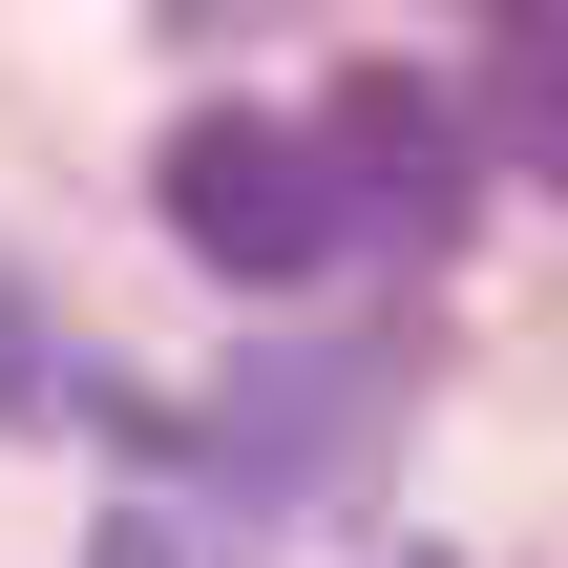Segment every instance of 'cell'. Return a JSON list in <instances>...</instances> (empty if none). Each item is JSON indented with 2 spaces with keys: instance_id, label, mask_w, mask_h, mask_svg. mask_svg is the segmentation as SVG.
I'll return each instance as SVG.
<instances>
[{
  "instance_id": "6da1fadb",
  "label": "cell",
  "mask_w": 568,
  "mask_h": 568,
  "mask_svg": "<svg viewBox=\"0 0 568 568\" xmlns=\"http://www.w3.org/2000/svg\"><path fill=\"white\" fill-rule=\"evenodd\" d=\"M148 190H169V232H190L211 274H253V295L337 253V169H316V126H274V105H190Z\"/></svg>"
},
{
  "instance_id": "277c9868",
  "label": "cell",
  "mask_w": 568,
  "mask_h": 568,
  "mask_svg": "<svg viewBox=\"0 0 568 568\" xmlns=\"http://www.w3.org/2000/svg\"><path fill=\"white\" fill-rule=\"evenodd\" d=\"M506 21H527V84H506V105H527V148L568 169V21H548V0H506Z\"/></svg>"
},
{
  "instance_id": "5b68a950",
  "label": "cell",
  "mask_w": 568,
  "mask_h": 568,
  "mask_svg": "<svg viewBox=\"0 0 568 568\" xmlns=\"http://www.w3.org/2000/svg\"><path fill=\"white\" fill-rule=\"evenodd\" d=\"M105 568H169V548H148V527H105Z\"/></svg>"
},
{
  "instance_id": "7a4b0ae2",
  "label": "cell",
  "mask_w": 568,
  "mask_h": 568,
  "mask_svg": "<svg viewBox=\"0 0 568 568\" xmlns=\"http://www.w3.org/2000/svg\"><path fill=\"white\" fill-rule=\"evenodd\" d=\"M316 169H337V232H400V253H464V211H485L464 105H443V84H400V63H358V84L316 105Z\"/></svg>"
},
{
  "instance_id": "3957f363",
  "label": "cell",
  "mask_w": 568,
  "mask_h": 568,
  "mask_svg": "<svg viewBox=\"0 0 568 568\" xmlns=\"http://www.w3.org/2000/svg\"><path fill=\"white\" fill-rule=\"evenodd\" d=\"M63 400H84V379H63V337H42V316L0 295V422H63Z\"/></svg>"
}]
</instances>
